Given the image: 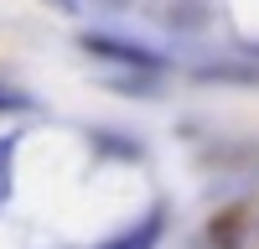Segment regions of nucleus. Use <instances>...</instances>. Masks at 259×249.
Listing matches in <instances>:
<instances>
[{"label": "nucleus", "mask_w": 259, "mask_h": 249, "mask_svg": "<svg viewBox=\"0 0 259 249\" xmlns=\"http://www.w3.org/2000/svg\"><path fill=\"white\" fill-rule=\"evenodd\" d=\"M83 47L94 57H114V62H130V68H156V52L150 47H135V42H114V36H83Z\"/></svg>", "instance_id": "1"}, {"label": "nucleus", "mask_w": 259, "mask_h": 249, "mask_svg": "<svg viewBox=\"0 0 259 249\" xmlns=\"http://www.w3.org/2000/svg\"><path fill=\"white\" fill-rule=\"evenodd\" d=\"M156 239H161V208H156V213H145L140 228H124V234L104 239L99 249H156Z\"/></svg>", "instance_id": "2"}, {"label": "nucleus", "mask_w": 259, "mask_h": 249, "mask_svg": "<svg viewBox=\"0 0 259 249\" xmlns=\"http://www.w3.org/2000/svg\"><path fill=\"white\" fill-rule=\"evenodd\" d=\"M16 151H21V135H0V202H11V177H16Z\"/></svg>", "instance_id": "3"}, {"label": "nucleus", "mask_w": 259, "mask_h": 249, "mask_svg": "<svg viewBox=\"0 0 259 249\" xmlns=\"http://www.w3.org/2000/svg\"><path fill=\"white\" fill-rule=\"evenodd\" d=\"M26 94H16V89H0V109H26Z\"/></svg>", "instance_id": "4"}, {"label": "nucleus", "mask_w": 259, "mask_h": 249, "mask_svg": "<svg viewBox=\"0 0 259 249\" xmlns=\"http://www.w3.org/2000/svg\"><path fill=\"white\" fill-rule=\"evenodd\" d=\"M52 6H62V11H78V0H52Z\"/></svg>", "instance_id": "5"}]
</instances>
